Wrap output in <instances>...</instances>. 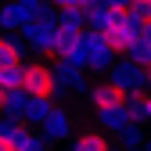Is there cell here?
<instances>
[{
    "label": "cell",
    "mask_w": 151,
    "mask_h": 151,
    "mask_svg": "<svg viewBox=\"0 0 151 151\" xmlns=\"http://www.w3.org/2000/svg\"><path fill=\"white\" fill-rule=\"evenodd\" d=\"M86 101H90L93 111H97V108H115V104H122V101H126V93H122L115 83H111V79H104V83H90Z\"/></svg>",
    "instance_id": "obj_9"
},
{
    "label": "cell",
    "mask_w": 151,
    "mask_h": 151,
    "mask_svg": "<svg viewBox=\"0 0 151 151\" xmlns=\"http://www.w3.org/2000/svg\"><path fill=\"white\" fill-rule=\"evenodd\" d=\"M93 126H97L101 133H111V137H119L122 129L129 126L126 101H122V104H115V108H97V115H93Z\"/></svg>",
    "instance_id": "obj_7"
},
{
    "label": "cell",
    "mask_w": 151,
    "mask_h": 151,
    "mask_svg": "<svg viewBox=\"0 0 151 151\" xmlns=\"http://www.w3.org/2000/svg\"><path fill=\"white\" fill-rule=\"evenodd\" d=\"M108 79L122 93H147V65H140L133 58H119L108 68Z\"/></svg>",
    "instance_id": "obj_2"
},
{
    "label": "cell",
    "mask_w": 151,
    "mask_h": 151,
    "mask_svg": "<svg viewBox=\"0 0 151 151\" xmlns=\"http://www.w3.org/2000/svg\"><path fill=\"white\" fill-rule=\"evenodd\" d=\"M22 90L29 93V97H54V68H47L40 61H25Z\"/></svg>",
    "instance_id": "obj_4"
},
{
    "label": "cell",
    "mask_w": 151,
    "mask_h": 151,
    "mask_svg": "<svg viewBox=\"0 0 151 151\" xmlns=\"http://www.w3.org/2000/svg\"><path fill=\"white\" fill-rule=\"evenodd\" d=\"M25 108H29V93H25V90H7V97H4V115L25 122Z\"/></svg>",
    "instance_id": "obj_17"
},
{
    "label": "cell",
    "mask_w": 151,
    "mask_h": 151,
    "mask_svg": "<svg viewBox=\"0 0 151 151\" xmlns=\"http://www.w3.org/2000/svg\"><path fill=\"white\" fill-rule=\"evenodd\" d=\"M147 4H151V0H147Z\"/></svg>",
    "instance_id": "obj_34"
},
{
    "label": "cell",
    "mask_w": 151,
    "mask_h": 151,
    "mask_svg": "<svg viewBox=\"0 0 151 151\" xmlns=\"http://www.w3.org/2000/svg\"><path fill=\"white\" fill-rule=\"evenodd\" d=\"M4 97H7V90H0V111H4Z\"/></svg>",
    "instance_id": "obj_28"
},
{
    "label": "cell",
    "mask_w": 151,
    "mask_h": 151,
    "mask_svg": "<svg viewBox=\"0 0 151 151\" xmlns=\"http://www.w3.org/2000/svg\"><path fill=\"white\" fill-rule=\"evenodd\" d=\"M54 83L65 86L68 93H86L90 83H86V68L72 65L68 58H58V65H54Z\"/></svg>",
    "instance_id": "obj_5"
},
{
    "label": "cell",
    "mask_w": 151,
    "mask_h": 151,
    "mask_svg": "<svg viewBox=\"0 0 151 151\" xmlns=\"http://www.w3.org/2000/svg\"><path fill=\"white\" fill-rule=\"evenodd\" d=\"M126 58H133V61H140V65H147V68H151V22L140 29L137 43L129 47V54H126Z\"/></svg>",
    "instance_id": "obj_16"
},
{
    "label": "cell",
    "mask_w": 151,
    "mask_h": 151,
    "mask_svg": "<svg viewBox=\"0 0 151 151\" xmlns=\"http://www.w3.org/2000/svg\"><path fill=\"white\" fill-rule=\"evenodd\" d=\"M58 29L83 32L86 29V7H58Z\"/></svg>",
    "instance_id": "obj_13"
},
{
    "label": "cell",
    "mask_w": 151,
    "mask_h": 151,
    "mask_svg": "<svg viewBox=\"0 0 151 151\" xmlns=\"http://www.w3.org/2000/svg\"><path fill=\"white\" fill-rule=\"evenodd\" d=\"M79 47L86 50V72H104V76H108V68L119 61L115 47H111L97 29H83V32H79Z\"/></svg>",
    "instance_id": "obj_1"
},
{
    "label": "cell",
    "mask_w": 151,
    "mask_h": 151,
    "mask_svg": "<svg viewBox=\"0 0 151 151\" xmlns=\"http://www.w3.org/2000/svg\"><path fill=\"white\" fill-rule=\"evenodd\" d=\"M137 36H140V29L129 22V18H126V11H122V18H119V22L104 32V40L115 47V54H129V47L137 43Z\"/></svg>",
    "instance_id": "obj_8"
},
{
    "label": "cell",
    "mask_w": 151,
    "mask_h": 151,
    "mask_svg": "<svg viewBox=\"0 0 151 151\" xmlns=\"http://www.w3.org/2000/svg\"><path fill=\"white\" fill-rule=\"evenodd\" d=\"M147 90H151V68H147Z\"/></svg>",
    "instance_id": "obj_31"
},
{
    "label": "cell",
    "mask_w": 151,
    "mask_h": 151,
    "mask_svg": "<svg viewBox=\"0 0 151 151\" xmlns=\"http://www.w3.org/2000/svg\"><path fill=\"white\" fill-rule=\"evenodd\" d=\"M40 133L50 140V144H58V140H72V111H65V108H58L54 104V111L43 119V126H40Z\"/></svg>",
    "instance_id": "obj_6"
},
{
    "label": "cell",
    "mask_w": 151,
    "mask_h": 151,
    "mask_svg": "<svg viewBox=\"0 0 151 151\" xmlns=\"http://www.w3.org/2000/svg\"><path fill=\"white\" fill-rule=\"evenodd\" d=\"M22 36L32 50L40 54H54V36H58V11H43L36 22L22 25Z\"/></svg>",
    "instance_id": "obj_3"
},
{
    "label": "cell",
    "mask_w": 151,
    "mask_h": 151,
    "mask_svg": "<svg viewBox=\"0 0 151 151\" xmlns=\"http://www.w3.org/2000/svg\"><path fill=\"white\" fill-rule=\"evenodd\" d=\"M76 43H79V32L58 29V36H54V54H58V58H68V54L76 50Z\"/></svg>",
    "instance_id": "obj_20"
},
{
    "label": "cell",
    "mask_w": 151,
    "mask_h": 151,
    "mask_svg": "<svg viewBox=\"0 0 151 151\" xmlns=\"http://www.w3.org/2000/svg\"><path fill=\"white\" fill-rule=\"evenodd\" d=\"M147 22H151V14H147Z\"/></svg>",
    "instance_id": "obj_33"
},
{
    "label": "cell",
    "mask_w": 151,
    "mask_h": 151,
    "mask_svg": "<svg viewBox=\"0 0 151 151\" xmlns=\"http://www.w3.org/2000/svg\"><path fill=\"white\" fill-rule=\"evenodd\" d=\"M119 147H126V151H140L144 147V129H140V122H129L122 133H119Z\"/></svg>",
    "instance_id": "obj_19"
},
{
    "label": "cell",
    "mask_w": 151,
    "mask_h": 151,
    "mask_svg": "<svg viewBox=\"0 0 151 151\" xmlns=\"http://www.w3.org/2000/svg\"><path fill=\"white\" fill-rule=\"evenodd\" d=\"M126 111H129V122H147V111H144V93H126Z\"/></svg>",
    "instance_id": "obj_21"
},
{
    "label": "cell",
    "mask_w": 151,
    "mask_h": 151,
    "mask_svg": "<svg viewBox=\"0 0 151 151\" xmlns=\"http://www.w3.org/2000/svg\"><path fill=\"white\" fill-rule=\"evenodd\" d=\"M54 111V97H29V108H25V122L32 126H43V119Z\"/></svg>",
    "instance_id": "obj_15"
},
{
    "label": "cell",
    "mask_w": 151,
    "mask_h": 151,
    "mask_svg": "<svg viewBox=\"0 0 151 151\" xmlns=\"http://www.w3.org/2000/svg\"><path fill=\"white\" fill-rule=\"evenodd\" d=\"M140 151H151V137H147V140H144V147H140Z\"/></svg>",
    "instance_id": "obj_30"
},
{
    "label": "cell",
    "mask_w": 151,
    "mask_h": 151,
    "mask_svg": "<svg viewBox=\"0 0 151 151\" xmlns=\"http://www.w3.org/2000/svg\"><path fill=\"white\" fill-rule=\"evenodd\" d=\"M68 61H72V65H79V68H86V50H83L79 43H76V50L68 54Z\"/></svg>",
    "instance_id": "obj_22"
},
{
    "label": "cell",
    "mask_w": 151,
    "mask_h": 151,
    "mask_svg": "<svg viewBox=\"0 0 151 151\" xmlns=\"http://www.w3.org/2000/svg\"><path fill=\"white\" fill-rule=\"evenodd\" d=\"M22 79H25V61L0 68V90H22Z\"/></svg>",
    "instance_id": "obj_18"
},
{
    "label": "cell",
    "mask_w": 151,
    "mask_h": 151,
    "mask_svg": "<svg viewBox=\"0 0 151 151\" xmlns=\"http://www.w3.org/2000/svg\"><path fill=\"white\" fill-rule=\"evenodd\" d=\"M22 7L18 0H4L0 4V32H22Z\"/></svg>",
    "instance_id": "obj_12"
},
{
    "label": "cell",
    "mask_w": 151,
    "mask_h": 151,
    "mask_svg": "<svg viewBox=\"0 0 151 151\" xmlns=\"http://www.w3.org/2000/svg\"><path fill=\"white\" fill-rule=\"evenodd\" d=\"M108 151H126V147H108Z\"/></svg>",
    "instance_id": "obj_32"
},
{
    "label": "cell",
    "mask_w": 151,
    "mask_h": 151,
    "mask_svg": "<svg viewBox=\"0 0 151 151\" xmlns=\"http://www.w3.org/2000/svg\"><path fill=\"white\" fill-rule=\"evenodd\" d=\"M58 7H83V0H54Z\"/></svg>",
    "instance_id": "obj_24"
},
{
    "label": "cell",
    "mask_w": 151,
    "mask_h": 151,
    "mask_svg": "<svg viewBox=\"0 0 151 151\" xmlns=\"http://www.w3.org/2000/svg\"><path fill=\"white\" fill-rule=\"evenodd\" d=\"M108 4H111V7H119V11H126L129 4H133V0H108Z\"/></svg>",
    "instance_id": "obj_26"
},
{
    "label": "cell",
    "mask_w": 151,
    "mask_h": 151,
    "mask_svg": "<svg viewBox=\"0 0 151 151\" xmlns=\"http://www.w3.org/2000/svg\"><path fill=\"white\" fill-rule=\"evenodd\" d=\"M68 151H108V140L101 129H90V133H76Z\"/></svg>",
    "instance_id": "obj_14"
},
{
    "label": "cell",
    "mask_w": 151,
    "mask_h": 151,
    "mask_svg": "<svg viewBox=\"0 0 151 151\" xmlns=\"http://www.w3.org/2000/svg\"><path fill=\"white\" fill-rule=\"evenodd\" d=\"M0 151H14V147H11V140H7V137H0Z\"/></svg>",
    "instance_id": "obj_27"
},
{
    "label": "cell",
    "mask_w": 151,
    "mask_h": 151,
    "mask_svg": "<svg viewBox=\"0 0 151 151\" xmlns=\"http://www.w3.org/2000/svg\"><path fill=\"white\" fill-rule=\"evenodd\" d=\"M18 122H22V119H11V115H0V137H7V133H11V129H14Z\"/></svg>",
    "instance_id": "obj_23"
},
{
    "label": "cell",
    "mask_w": 151,
    "mask_h": 151,
    "mask_svg": "<svg viewBox=\"0 0 151 151\" xmlns=\"http://www.w3.org/2000/svg\"><path fill=\"white\" fill-rule=\"evenodd\" d=\"M93 4H101V0H83V7H93Z\"/></svg>",
    "instance_id": "obj_29"
},
{
    "label": "cell",
    "mask_w": 151,
    "mask_h": 151,
    "mask_svg": "<svg viewBox=\"0 0 151 151\" xmlns=\"http://www.w3.org/2000/svg\"><path fill=\"white\" fill-rule=\"evenodd\" d=\"M144 111H147V126H151V90L144 93Z\"/></svg>",
    "instance_id": "obj_25"
},
{
    "label": "cell",
    "mask_w": 151,
    "mask_h": 151,
    "mask_svg": "<svg viewBox=\"0 0 151 151\" xmlns=\"http://www.w3.org/2000/svg\"><path fill=\"white\" fill-rule=\"evenodd\" d=\"M119 18H122V11H119V7H111L108 0H101V4L86 7V29H97V32L104 36V32H108L111 25L119 22Z\"/></svg>",
    "instance_id": "obj_10"
},
{
    "label": "cell",
    "mask_w": 151,
    "mask_h": 151,
    "mask_svg": "<svg viewBox=\"0 0 151 151\" xmlns=\"http://www.w3.org/2000/svg\"><path fill=\"white\" fill-rule=\"evenodd\" d=\"M7 140H11V147H14V151H47V144H50L43 133H32V129H29V126H22V122H18L11 133H7Z\"/></svg>",
    "instance_id": "obj_11"
}]
</instances>
